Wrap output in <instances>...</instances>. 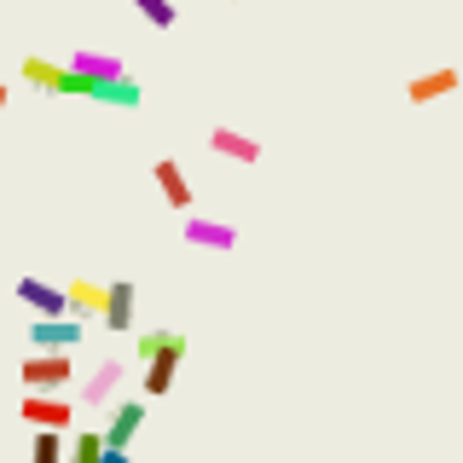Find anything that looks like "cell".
Returning <instances> with one entry per match:
<instances>
[{"label": "cell", "mask_w": 463, "mask_h": 463, "mask_svg": "<svg viewBox=\"0 0 463 463\" xmlns=\"http://www.w3.org/2000/svg\"><path fill=\"white\" fill-rule=\"evenodd\" d=\"M185 347L192 342H185L180 330H145V336L134 342V354L145 359V400H163L174 388V371H180Z\"/></svg>", "instance_id": "obj_1"}, {"label": "cell", "mask_w": 463, "mask_h": 463, "mask_svg": "<svg viewBox=\"0 0 463 463\" xmlns=\"http://www.w3.org/2000/svg\"><path fill=\"white\" fill-rule=\"evenodd\" d=\"M24 81L52 99H93V81H81L70 64H52V58H24Z\"/></svg>", "instance_id": "obj_2"}, {"label": "cell", "mask_w": 463, "mask_h": 463, "mask_svg": "<svg viewBox=\"0 0 463 463\" xmlns=\"http://www.w3.org/2000/svg\"><path fill=\"white\" fill-rule=\"evenodd\" d=\"M18 376H24L29 394H64V388L76 383V359L70 354H29Z\"/></svg>", "instance_id": "obj_3"}, {"label": "cell", "mask_w": 463, "mask_h": 463, "mask_svg": "<svg viewBox=\"0 0 463 463\" xmlns=\"http://www.w3.org/2000/svg\"><path fill=\"white\" fill-rule=\"evenodd\" d=\"M18 417H24V423H35V429L64 434L70 423H76V400H70V394H24Z\"/></svg>", "instance_id": "obj_4"}, {"label": "cell", "mask_w": 463, "mask_h": 463, "mask_svg": "<svg viewBox=\"0 0 463 463\" xmlns=\"http://www.w3.org/2000/svg\"><path fill=\"white\" fill-rule=\"evenodd\" d=\"M81 318H35L29 325V354H76L81 342Z\"/></svg>", "instance_id": "obj_5"}, {"label": "cell", "mask_w": 463, "mask_h": 463, "mask_svg": "<svg viewBox=\"0 0 463 463\" xmlns=\"http://www.w3.org/2000/svg\"><path fill=\"white\" fill-rule=\"evenodd\" d=\"M12 296H18L35 318H70V296L58 284H47V279H18V284H12Z\"/></svg>", "instance_id": "obj_6"}, {"label": "cell", "mask_w": 463, "mask_h": 463, "mask_svg": "<svg viewBox=\"0 0 463 463\" xmlns=\"http://www.w3.org/2000/svg\"><path fill=\"white\" fill-rule=\"evenodd\" d=\"M99 434H105V452H128V446L145 434V400H122Z\"/></svg>", "instance_id": "obj_7"}, {"label": "cell", "mask_w": 463, "mask_h": 463, "mask_svg": "<svg viewBox=\"0 0 463 463\" xmlns=\"http://www.w3.org/2000/svg\"><path fill=\"white\" fill-rule=\"evenodd\" d=\"M185 243H192V250L226 255V250H238V226H232V221H214V214H185Z\"/></svg>", "instance_id": "obj_8"}, {"label": "cell", "mask_w": 463, "mask_h": 463, "mask_svg": "<svg viewBox=\"0 0 463 463\" xmlns=\"http://www.w3.org/2000/svg\"><path fill=\"white\" fill-rule=\"evenodd\" d=\"M70 70H76L81 81H93V87H105V81H128V70H122V58L116 52H93V47H76L64 58Z\"/></svg>", "instance_id": "obj_9"}, {"label": "cell", "mask_w": 463, "mask_h": 463, "mask_svg": "<svg viewBox=\"0 0 463 463\" xmlns=\"http://www.w3.org/2000/svg\"><path fill=\"white\" fill-rule=\"evenodd\" d=\"M151 180H156V192H163V203H168V209L192 214V203H197V192H192V180H185V168L174 163V156H163V163L151 168Z\"/></svg>", "instance_id": "obj_10"}, {"label": "cell", "mask_w": 463, "mask_h": 463, "mask_svg": "<svg viewBox=\"0 0 463 463\" xmlns=\"http://www.w3.org/2000/svg\"><path fill=\"white\" fill-rule=\"evenodd\" d=\"M134 318H139V284L128 279L105 284V330H134Z\"/></svg>", "instance_id": "obj_11"}, {"label": "cell", "mask_w": 463, "mask_h": 463, "mask_svg": "<svg viewBox=\"0 0 463 463\" xmlns=\"http://www.w3.org/2000/svg\"><path fill=\"white\" fill-rule=\"evenodd\" d=\"M458 87H463V76H458L452 64H440V70H423V76L405 81V99H411V105H434V99L458 93Z\"/></svg>", "instance_id": "obj_12"}, {"label": "cell", "mask_w": 463, "mask_h": 463, "mask_svg": "<svg viewBox=\"0 0 463 463\" xmlns=\"http://www.w3.org/2000/svg\"><path fill=\"white\" fill-rule=\"evenodd\" d=\"M209 151L214 156H226V163H260V139L250 134H238V128H209Z\"/></svg>", "instance_id": "obj_13"}, {"label": "cell", "mask_w": 463, "mask_h": 463, "mask_svg": "<svg viewBox=\"0 0 463 463\" xmlns=\"http://www.w3.org/2000/svg\"><path fill=\"white\" fill-rule=\"evenodd\" d=\"M122 376H128V365H122V359H105V365H99V371L81 383V394H76V400H81V405H105V400H116Z\"/></svg>", "instance_id": "obj_14"}, {"label": "cell", "mask_w": 463, "mask_h": 463, "mask_svg": "<svg viewBox=\"0 0 463 463\" xmlns=\"http://www.w3.org/2000/svg\"><path fill=\"white\" fill-rule=\"evenodd\" d=\"M64 296H70V318H105V284H93V279H76V284H64Z\"/></svg>", "instance_id": "obj_15"}, {"label": "cell", "mask_w": 463, "mask_h": 463, "mask_svg": "<svg viewBox=\"0 0 463 463\" xmlns=\"http://www.w3.org/2000/svg\"><path fill=\"white\" fill-rule=\"evenodd\" d=\"M93 105H110V110H139L145 105V87L128 76V81H105V87H93Z\"/></svg>", "instance_id": "obj_16"}, {"label": "cell", "mask_w": 463, "mask_h": 463, "mask_svg": "<svg viewBox=\"0 0 463 463\" xmlns=\"http://www.w3.org/2000/svg\"><path fill=\"white\" fill-rule=\"evenodd\" d=\"M29 463H70V446H64V434H52V429H35Z\"/></svg>", "instance_id": "obj_17"}, {"label": "cell", "mask_w": 463, "mask_h": 463, "mask_svg": "<svg viewBox=\"0 0 463 463\" xmlns=\"http://www.w3.org/2000/svg\"><path fill=\"white\" fill-rule=\"evenodd\" d=\"M134 12L151 29H174V24H180V6H174V0H134Z\"/></svg>", "instance_id": "obj_18"}, {"label": "cell", "mask_w": 463, "mask_h": 463, "mask_svg": "<svg viewBox=\"0 0 463 463\" xmlns=\"http://www.w3.org/2000/svg\"><path fill=\"white\" fill-rule=\"evenodd\" d=\"M70 463H105V434H99V429H81L76 440H70Z\"/></svg>", "instance_id": "obj_19"}, {"label": "cell", "mask_w": 463, "mask_h": 463, "mask_svg": "<svg viewBox=\"0 0 463 463\" xmlns=\"http://www.w3.org/2000/svg\"><path fill=\"white\" fill-rule=\"evenodd\" d=\"M105 463H139L134 452H105Z\"/></svg>", "instance_id": "obj_20"}, {"label": "cell", "mask_w": 463, "mask_h": 463, "mask_svg": "<svg viewBox=\"0 0 463 463\" xmlns=\"http://www.w3.org/2000/svg\"><path fill=\"white\" fill-rule=\"evenodd\" d=\"M6 105H12V87H6V81H0V110H6Z\"/></svg>", "instance_id": "obj_21"}]
</instances>
